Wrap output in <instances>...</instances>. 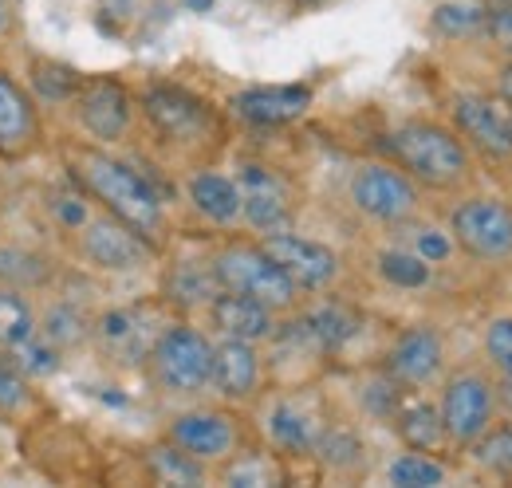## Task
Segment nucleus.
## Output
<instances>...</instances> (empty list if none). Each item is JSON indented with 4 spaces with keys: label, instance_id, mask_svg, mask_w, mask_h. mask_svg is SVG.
Returning a JSON list of instances; mask_svg holds the SVG:
<instances>
[{
    "label": "nucleus",
    "instance_id": "obj_25",
    "mask_svg": "<svg viewBox=\"0 0 512 488\" xmlns=\"http://www.w3.org/2000/svg\"><path fill=\"white\" fill-rule=\"evenodd\" d=\"M390 422L398 429V437L406 441V449L430 453V449H442V445H446L442 414H438V406H430V402H410V406L402 402Z\"/></svg>",
    "mask_w": 512,
    "mask_h": 488
},
{
    "label": "nucleus",
    "instance_id": "obj_16",
    "mask_svg": "<svg viewBox=\"0 0 512 488\" xmlns=\"http://www.w3.org/2000/svg\"><path fill=\"white\" fill-rule=\"evenodd\" d=\"M442 363H446V339H442V331L430 327V323H418V327H410V331H402L394 339V347L386 351L383 370L394 382H402L410 390V386L434 382Z\"/></svg>",
    "mask_w": 512,
    "mask_h": 488
},
{
    "label": "nucleus",
    "instance_id": "obj_26",
    "mask_svg": "<svg viewBox=\"0 0 512 488\" xmlns=\"http://www.w3.org/2000/svg\"><path fill=\"white\" fill-rule=\"evenodd\" d=\"M304 327L312 331V339L320 343L323 355H335L339 347H347L359 335L363 319H359V311H351L347 304H323L304 315Z\"/></svg>",
    "mask_w": 512,
    "mask_h": 488
},
{
    "label": "nucleus",
    "instance_id": "obj_34",
    "mask_svg": "<svg viewBox=\"0 0 512 488\" xmlns=\"http://www.w3.org/2000/svg\"><path fill=\"white\" fill-rule=\"evenodd\" d=\"M469 453L485 473L512 477V426H489L469 445Z\"/></svg>",
    "mask_w": 512,
    "mask_h": 488
},
{
    "label": "nucleus",
    "instance_id": "obj_20",
    "mask_svg": "<svg viewBox=\"0 0 512 488\" xmlns=\"http://www.w3.org/2000/svg\"><path fill=\"white\" fill-rule=\"evenodd\" d=\"M158 331H162V327L150 331V323H146V315H142L138 307L107 311V315H99V323L91 327V335L103 343L107 355L130 359V363H146V351L154 347Z\"/></svg>",
    "mask_w": 512,
    "mask_h": 488
},
{
    "label": "nucleus",
    "instance_id": "obj_40",
    "mask_svg": "<svg viewBox=\"0 0 512 488\" xmlns=\"http://www.w3.org/2000/svg\"><path fill=\"white\" fill-rule=\"evenodd\" d=\"M485 32L512 60V4H497L493 12H485Z\"/></svg>",
    "mask_w": 512,
    "mask_h": 488
},
{
    "label": "nucleus",
    "instance_id": "obj_19",
    "mask_svg": "<svg viewBox=\"0 0 512 488\" xmlns=\"http://www.w3.org/2000/svg\"><path fill=\"white\" fill-rule=\"evenodd\" d=\"M209 311V323L217 327V335L225 339H249V343H264L276 331V311H268L264 304H256L253 296L241 292H217Z\"/></svg>",
    "mask_w": 512,
    "mask_h": 488
},
{
    "label": "nucleus",
    "instance_id": "obj_4",
    "mask_svg": "<svg viewBox=\"0 0 512 488\" xmlns=\"http://www.w3.org/2000/svg\"><path fill=\"white\" fill-rule=\"evenodd\" d=\"M213 272H217V284L225 292H241V296H253L256 304H264L268 311H292L300 304V288L284 276V268L260 248V241H229L225 248H217L213 256Z\"/></svg>",
    "mask_w": 512,
    "mask_h": 488
},
{
    "label": "nucleus",
    "instance_id": "obj_27",
    "mask_svg": "<svg viewBox=\"0 0 512 488\" xmlns=\"http://www.w3.org/2000/svg\"><path fill=\"white\" fill-rule=\"evenodd\" d=\"M268 433H272V445L284 449V453H312L316 437H320V426L292 402H280L272 410V422H268Z\"/></svg>",
    "mask_w": 512,
    "mask_h": 488
},
{
    "label": "nucleus",
    "instance_id": "obj_8",
    "mask_svg": "<svg viewBox=\"0 0 512 488\" xmlns=\"http://www.w3.org/2000/svg\"><path fill=\"white\" fill-rule=\"evenodd\" d=\"M71 115L79 122V130L95 142V146H115L130 134L134 122V99L130 91L111 79V75H83L75 99L67 103Z\"/></svg>",
    "mask_w": 512,
    "mask_h": 488
},
{
    "label": "nucleus",
    "instance_id": "obj_45",
    "mask_svg": "<svg viewBox=\"0 0 512 488\" xmlns=\"http://www.w3.org/2000/svg\"><path fill=\"white\" fill-rule=\"evenodd\" d=\"M300 8H320V4H327V0H296Z\"/></svg>",
    "mask_w": 512,
    "mask_h": 488
},
{
    "label": "nucleus",
    "instance_id": "obj_31",
    "mask_svg": "<svg viewBox=\"0 0 512 488\" xmlns=\"http://www.w3.org/2000/svg\"><path fill=\"white\" fill-rule=\"evenodd\" d=\"M44 213H48V221H52L60 233H71V237L95 217L91 197L75 182L64 185V189H48V193H44Z\"/></svg>",
    "mask_w": 512,
    "mask_h": 488
},
{
    "label": "nucleus",
    "instance_id": "obj_38",
    "mask_svg": "<svg viewBox=\"0 0 512 488\" xmlns=\"http://www.w3.org/2000/svg\"><path fill=\"white\" fill-rule=\"evenodd\" d=\"M434 28L442 36H469L485 28V12L481 8H465V4H442L434 12Z\"/></svg>",
    "mask_w": 512,
    "mask_h": 488
},
{
    "label": "nucleus",
    "instance_id": "obj_36",
    "mask_svg": "<svg viewBox=\"0 0 512 488\" xmlns=\"http://www.w3.org/2000/svg\"><path fill=\"white\" fill-rule=\"evenodd\" d=\"M402 390H406V386H402V382H394V378L383 370L375 382H367V386H363V410L390 422V418L398 414V406H402Z\"/></svg>",
    "mask_w": 512,
    "mask_h": 488
},
{
    "label": "nucleus",
    "instance_id": "obj_44",
    "mask_svg": "<svg viewBox=\"0 0 512 488\" xmlns=\"http://www.w3.org/2000/svg\"><path fill=\"white\" fill-rule=\"evenodd\" d=\"M501 103L512 111V60L501 67Z\"/></svg>",
    "mask_w": 512,
    "mask_h": 488
},
{
    "label": "nucleus",
    "instance_id": "obj_47",
    "mask_svg": "<svg viewBox=\"0 0 512 488\" xmlns=\"http://www.w3.org/2000/svg\"><path fill=\"white\" fill-rule=\"evenodd\" d=\"M497 4H512V0H497Z\"/></svg>",
    "mask_w": 512,
    "mask_h": 488
},
{
    "label": "nucleus",
    "instance_id": "obj_1",
    "mask_svg": "<svg viewBox=\"0 0 512 488\" xmlns=\"http://www.w3.org/2000/svg\"><path fill=\"white\" fill-rule=\"evenodd\" d=\"M64 170L67 182L79 185L103 213L130 225L142 241H150L154 248L166 241V205L158 189L138 170H130L123 158L107 154L95 142H67Z\"/></svg>",
    "mask_w": 512,
    "mask_h": 488
},
{
    "label": "nucleus",
    "instance_id": "obj_43",
    "mask_svg": "<svg viewBox=\"0 0 512 488\" xmlns=\"http://www.w3.org/2000/svg\"><path fill=\"white\" fill-rule=\"evenodd\" d=\"M493 394H497V402L512 414V374H501V382L493 386Z\"/></svg>",
    "mask_w": 512,
    "mask_h": 488
},
{
    "label": "nucleus",
    "instance_id": "obj_24",
    "mask_svg": "<svg viewBox=\"0 0 512 488\" xmlns=\"http://www.w3.org/2000/svg\"><path fill=\"white\" fill-rule=\"evenodd\" d=\"M79 83H83V75L60 60L32 56V63H28V91H32V99H36L40 107H44V103H48V107H67V103L75 99Z\"/></svg>",
    "mask_w": 512,
    "mask_h": 488
},
{
    "label": "nucleus",
    "instance_id": "obj_32",
    "mask_svg": "<svg viewBox=\"0 0 512 488\" xmlns=\"http://www.w3.org/2000/svg\"><path fill=\"white\" fill-rule=\"evenodd\" d=\"M146 461H150V473H154L158 485H201L205 481V465L190 453H182L178 445H170V441L154 445Z\"/></svg>",
    "mask_w": 512,
    "mask_h": 488
},
{
    "label": "nucleus",
    "instance_id": "obj_14",
    "mask_svg": "<svg viewBox=\"0 0 512 488\" xmlns=\"http://www.w3.org/2000/svg\"><path fill=\"white\" fill-rule=\"evenodd\" d=\"M453 126L489 162H512V111H505L497 99L473 91L453 95Z\"/></svg>",
    "mask_w": 512,
    "mask_h": 488
},
{
    "label": "nucleus",
    "instance_id": "obj_23",
    "mask_svg": "<svg viewBox=\"0 0 512 488\" xmlns=\"http://www.w3.org/2000/svg\"><path fill=\"white\" fill-rule=\"evenodd\" d=\"M190 205L209 225H233L241 221V193L237 182L213 170H201L190 178Z\"/></svg>",
    "mask_w": 512,
    "mask_h": 488
},
{
    "label": "nucleus",
    "instance_id": "obj_29",
    "mask_svg": "<svg viewBox=\"0 0 512 488\" xmlns=\"http://www.w3.org/2000/svg\"><path fill=\"white\" fill-rule=\"evenodd\" d=\"M36 331L44 335V343H52L56 351H67V347H75V343H83L87 335H91V319L79 311L75 304H52L44 311V319L36 323Z\"/></svg>",
    "mask_w": 512,
    "mask_h": 488
},
{
    "label": "nucleus",
    "instance_id": "obj_42",
    "mask_svg": "<svg viewBox=\"0 0 512 488\" xmlns=\"http://www.w3.org/2000/svg\"><path fill=\"white\" fill-rule=\"evenodd\" d=\"M16 32V0H0V40Z\"/></svg>",
    "mask_w": 512,
    "mask_h": 488
},
{
    "label": "nucleus",
    "instance_id": "obj_6",
    "mask_svg": "<svg viewBox=\"0 0 512 488\" xmlns=\"http://www.w3.org/2000/svg\"><path fill=\"white\" fill-rule=\"evenodd\" d=\"M449 233L481 264H512V205L501 197H469L449 213Z\"/></svg>",
    "mask_w": 512,
    "mask_h": 488
},
{
    "label": "nucleus",
    "instance_id": "obj_33",
    "mask_svg": "<svg viewBox=\"0 0 512 488\" xmlns=\"http://www.w3.org/2000/svg\"><path fill=\"white\" fill-rule=\"evenodd\" d=\"M386 481L398 488H434L446 481V469L434 461V457H426V453H418V449H410V453H402V457H394L390 461V469H386Z\"/></svg>",
    "mask_w": 512,
    "mask_h": 488
},
{
    "label": "nucleus",
    "instance_id": "obj_35",
    "mask_svg": "<svg viewBox=\"0 0 512 488\" xmlns=\"http://www.w3.org/2000/svg\"><path fill=\"white\" fill-rule=\"evenodd\" d=\"M379 272L394 288H426L430 284V260H422L418 252H402V248L379 252Z\"/></svg>",
    "mask_w": 512,
    "mask_h": 488
},
{
    "label": "nucleus",
    "instance_id": "obj_39",
    "mask_svg": "<svg viewBox=\"0 0 512 488\" xmlns=\"http://www.w3.org/2000/svg\"><path fill=\"white\" fill-rule=\"evenodd\" d=\"M28 402H32V390H28L24 370L0 366V418H16Z\"/></svg>",
    "mask_w": 512,
    "mask_h": 488
},
{
    "label": "nucleus",
    "instance_id": "obj_30",
    "mask_svg": "<svg viewBox=\"0 0 512 488\" xmlns=\"http://www.w3.org/2000/svg\"><path fill=\"white\" fill-rule=\"evenodd\" d=\"M312 453L320 457L331 473H355V469H363V461H367V457H363L367 449H363V441H359L355 429H320Z\"/></svg>",
    "mask_w": 512,
    "mask_h": 488
},
{
    "label": "nucleus",
    "instance_id": "obj_11",
    "mask_svg": "<svg viewBox=\"0 0 512 488\" xmlns=\"http://www.w3.org/2000/svg\"><path fill=\"white\" fill-rule=\"evenodd\" d=\"M75 252L99 272H138L154 256V244L142 241L130 225L115 221L111 213H99L75 233Z\"/></svg>",
    "mask_w": 512,
    "mask_h": 488
},
{
    "label": "nucleus",
    "instance_id": "obj_18",
    "mask_svg": "<svg viewBox=\"0 0 512 488\" xmlns=\"http://www.w3.org/2000/svg\"><path fill=\"white\" fill-rule=\"evenodd\" d=\"M233 115L253 126H284V122H296L308 115L312 107V87L304 83H280V87H249V91H237L229 99Z\"/></svg>",
    "mask_w": 512,
    "mask_h": 488
},
{
    "label": "nucleus",
    "instance_id": "obj_9",
    "mask_svg": "<svg viewBox=\"0 0 512 488\" xmlns=\"http://www.w3.org/2000/svg\"><path fill=\"white\" fill-rule=\"evenodd\" d=\"M442 429H446V441L457 449H469L485 429L493 426V414H497V394H493V382L477 370H457L449 374L446 386H442Z\"/></svg>",
    "mask_w": 512,
    "mask_h": 488
},
{
    "label": "nucleus",
    "instance_id": "obj_10",
    "mask_svg": "<svg viewBox=\"0 0 512 488\" xmlns=\"http://www.w3.org/2000/svg\"><path fill=\"white\" fill-rule=\"evenodd\" d=\"M44 150V119L32 91L0 67V162L20 166Z\"/></svg>",
    "mask_w": 512,
    "mask_h": 488
},
{
    "label": "nucleus",
    "instance_id": "obj_22",
    "mask_svg": "<svg viewBox=\"0 0 512 488\" xmlns=\"http://www.w3.org/2000/svg\"><path fill=\"white\" fill-rule=\"evenodd\" d=\"M56 280V260L28 244H0V284L16 292H44Z\"/></svg>",
    "mask_w": 512,
    "mask_h": 488
},
{
    "label": "nucleus",
    "instance_id": "obj_46",
    "mask_svg": "<svg viewBox=\"0 0 512 488\" xmlns=\"http://www.w3.org/2000/svg\"><path fill=\"white\" fill-rule=\"evenodd\" d=\"M186 4H190V8H209L213 0H186Z\"/></svg>",
    "mask_w": 512,
    "mask_h": 488
},
{
    "label": "nucleus",
    "instance_id": "obj_41",
    "mask_svg": "<svg viewBox=\"0 0 512 488\" xmlns=\"http://www.w3.org/2000/svg\"><path fill=\"white\" fill-rule=\"evenodd\" d=\"M418 256H422V260H446L449 241L442 233H438V237H434V233H422V237H418Z\"/></svg>",
    "mask_w": 512,
    "mask_h": 488
},
{
    "label": "nucleus",
    "instance_id": "obj_28",
    "mask_svg": "<svg viewBox=\"0 0 512 488\" xmlns=\"http://www.w3.org/2000/svg\"><path fill=\"white\" fill-rule=\"evenodd\" d=\"M28 339H36V311L28 304V292L0 284V351H16Z\"/></svg>",
    "mask_w": 512,
    "mask_h": 488
},
{
    "label": "nucleus",
    "instance_id": "obj_2",
    "mask_svg": "<svg viewBox=\"0 0 512 488\" xmlns=\"http://www.w3.org/2000/svg\"><path fill=\"white\" fill-rule=\"evenodd\" d=\"M386 150L394 154L402 174H410L426 189L449 193V189H461L469 182V150H465L461 134L442 122H402L386 134Z\"/></svg>",
    "mask_w": 512,
    "mask_h": 488
},
{
    "label": "nucleus",
    "instance_id": "obj_17",
    "mask_svg": "<svg viewBox=\"0 0 512 488\" xmlns=\"http://www.w3.org/2000/svg\"><path fill=\"white\" fill-rule=\"evenodd\" d=\"M264 378V359L249 339H225L213 343V374L209 386L225 398V402H253Z\"/></svg>",
    "mask_w": 512,
    "mask_h": 488
},
{
    "label": "nucleus",
    "instance_id": "obj_3",
    "mask_svg": "<svg viewBox=\"0 0 512 488\" xmlns=\"http://www.w3.org/2000/svg\"><path fill=\"white\" fill-rule=\"evenodd\" d=\"M150 382L170 398H197L209 390L213 374V339L190 323H170L158 331L154 347L146 351Z\"/></svg>",
    "mask_w": 512,
    "mask_h": 488
},
{
    "label": "nucleus",
    "instance_id": "obj_15",
    "mask_svg": "<svg viewBox=\"0 0 512 488\" xmlns=\"http://www.w3.org/2000/svg\"><path fill=\"white\" fill-rule=\"evenodd\" d=\"M166 441L178 445L182 453L197 457L201 465H221V461H233L237 449H241V429L229 414L221 410H186L178 414L170 429H166Z\"/></svg>",
    "mask_w": 512,
    "mask_h": 488
},
{
    "label": "nucleus",
    "instance_id": "obj_12",
    "mask_svg": "<svg viewBox=\"0 0 512 488\" xmlns=\"http://www.w3.org/2000/svg\"><path fill=\"white\" fill-rule=\"evenodd\" d=\"M237 193H241V221L256 229L260 237L264 233H280L292 225L296 217V201H292V185L284 182L276 170L268 166H241L237 174Z\"/></svg>",
    "mask_w": 512,
    "mask_h": 488
},
{
    "label": "nucleus",
    "instance_id": "obj_5",
    "mask_svg": "<svg viewBox=\"0 0 512 488\" xmlns=\"http://www.w3.org/2000/svg\"><path fill=\"white\" fill-rule=\"evenodd\" d=\"M142 115L158 130V138H166L170 146H182V150H197L221 134L213 107L186 87H174V83L146 87L142 91Z\"/></svg>",
    "mask_w": 512,
    "mask_h": 488
},
{
    "label": "nucleus",
    "instance_id": "obj_37",
    "mask_svg": "<svg viewBox=\"0 0 512 488\" xmlns=\"http://www.w3.org/2000/svg\"><path fill=\"white\" fill-rule=\"evenodd\" d=\"M481 347H485V359L497 374H512V315H501L485 327Z\"/></svg>",
    "mask_w": 512,
    "mask_h": 488
},
{
    "label": "nucleus",
    "instance_id": "obj_13",
    "mask_svg": "<svg viewBox=\"0 0 512 488\" xmlns=\"http://www.w3.org/2000/svg\"><path fill=\"white\" fill-rule=\"evenodd\" d=\"M260 248L284 268V276L300 288V292H323L339 280V256L327 248V244L312 241V237H300V233H264Z\"/></svg>",
    "mask_w": 512,
    "mask_h": 488
},
{
    "label": "nucleus",
    "instance_id": "obj_21",
    "mask_svg": "<svg viewBox=\"0 0 512 488\" xmlns=\"http://www.w3.org/2000/svg\"><path fill=\"white\" fill-rule=\"evenodd\" d=\"M217 292H221V284H217L213 260H178V264H170V272L162 280V300L178 311L209 307Z\"/></svg>",
    "mask_w": 512,
    "mask_h": 488
},
{
    "label": "nucleus",
    "instance_id": "obj_7",
    "mask_svg": "<svg viewBox=\"0 0 512 488\" xmlns=\"http://www.w3.org/2000/svg\"><path fill=\"white\" fill-rule=\"evenodd\" d=\"M351 205L379 225H402L422 209V193H418V182L398 166L363 162L351 174Z\"/></svg>",
    "mask_w": 512,
    "mask_h": 488
}]
</instances>
